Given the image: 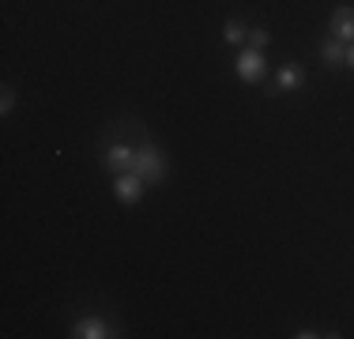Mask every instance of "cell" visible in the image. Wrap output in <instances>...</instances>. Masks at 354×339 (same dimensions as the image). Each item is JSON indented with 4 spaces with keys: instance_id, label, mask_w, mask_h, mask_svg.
Instances as JSON below:
<instances>
[{
    "instance_id": "obj_3",
    "label": "cell",
    "mask_w": 354,
    "mask_h": 339,
    "mask_svg": "<svg viewBox=\"0 0 354 339\" xmlns=\"http://www.w3.org/2000/svg\"><path fill=\"white\" fill-rule=\"evenodd\" d=\"M143 189H147V181H143L140 174H132V170H124V174L113 181V192H117L121 203H136L143 196Z\"/></svg>"
},
{
    "instance_id": "obj_8",
    "label": "cell",
    "mask_w": 354,
    "mask_h": 339,
    "mask_svg": "<svg viewBox=\"0 0 354 339\" xmlns=\"http://www.w3.org/2000/svg\"><path fill=\"white\" fill-rule=\"evenodd\" d=\"M301 83H306V72H301L298 64H286V68H279V91H298Z\"/></svg>"
},
{
    "instance_id": "obj_12",
    "label": "cell",
    "mask_w": 354,
    "mask_h": 339,
    "mask_svg": "<svg viewBox=\"0 0 354 339\" xmlns=\"http://www.w3.org/2000/svg\"><path fill=\"white\" fill-rule=\"evenodd\" d=\"M347 68H354V42L347 46Z\"/></svg>"
},
{
    "instance_id": "obj_1",
    "label": "cell",
    "mask_w": 354,
    "mask_h": 339,
    "mask_svg": "<svg viewBox=\"0 0 354 339\" xmlns=\"http://www.w3.org/2000/svg\"><path fill=\"white\" fill-rule=\"evenodd\" d=\"M132 174H140L147 185L162 181V177H166V155L155 147V143H143V147L136 151V163H132Z\"/></svg>"
},
{
    "instance_id": "obj_4",
    "label": "cell",
    "mask_w": 354,
    "mask_h": 339,
    "mask_svg": "<svg viewBox=\"0 0 354 339\" xmlns=\"http://www.w3.org/2000/svg\"><path fill=\"white\" fill-rule=\"evenodd\" d=\"M106 336H117V332L102 317H83V320L72 324V339H106Z\"/></svg>"
},
{
    "instance_id": "obj_9",
    "label": "cell",
    "mask_w": 354,
    "mask_h": 339,
    "mask_svg": "<svg viewBox=\"0 0 354 339\" xmlns=\"http://www.w3.org/2000/svg\"><path fill=\"white\" fill-rule=\"evenodd\" d=\"M223 38L230 42V46H241V42H249V27L241 19H226L223 23Z\"/></svg>"
},
{
    "instance_id": "obj_6",
    "label": "cell",
    "mask_w": 354,
    "mask_h": 339,
    "mask_svg": "<svg viewBox=\"0 0 354 339\" xmlns=\"http://www.w3.org/2000/svg\"><path fill=\"white\" fill-rule=\"evenodd\" d=\"M132 163H136V151H132L129 143H113V147L106 151V166L109 170H121L124 174V170H132Z\"/></svg>"
},
{
    "instance_id": "obj_11",
    "label": "cell",
    "mask_w": 354,
    "mask_h": 339,
    "mask_svg": "<svg viewBox=\"0 0 354 339\" xmlns=\"http://www.w3.org/2000/svg\"><path fill=\"white\" fill-rule=\"evenodd\" d=\"M0 91H4V95H0V113H12V106H15V91L12 87H8V83H4V87H0Z\"/></svg>"
},
{
    "instance_id": "obj_2",
    "label": "cell",
    "mask_w": 354,
    "mask_h": 339,
    "mask_svg": "<svg viewBox=\"0 0 354 339\" xmlns=\"http://www.w3.org/2000/svg\"><path fill=\"white\" fill-rule=\"evenodd\" d=\"M234 68H238V80L241 83H260V80H264V72H268V61H264V53H257V49H245V53L234 61Z\"/></svg>"
},
{
    "instance_id": "obj_10",
    "label": "cell",
    "mask_w": 354,
    "mask_h": 339,
    "mask_svg": "<svg viewBox=\"0 0 354 339\" xmlns=\"http://www.w3.org/2000/svg\"><path fill=\"white\" fill-rule=\"evenodd\" d=\"M272 46V34H268L264 27H257V30H249V49H257V53H264V49Z\"/></svg>"
},
{
    "instance_id": "obj_7",
    "label": "cell",
    "mask_w": 354,
    "mask_h": 339,
    "mask_svg": "<svg viewBox=\"0 0 354 339\" xmlns=\"http://www.w3.org/2000/svg\"><path fill=\"white\" fill-rule=\"evenodd\" d=\"M320 57H324V64H328V68H339V64H347V42H339V38H328L324 46H320Z\"/></svg>"
},
{
    "instance_id": "obj_5",
    "label": "cell",
    "mask_w": 354,
    "mask_h": 339,
    "mask_svg": "<svg viewBox=\"0 0 354 339\" xmlns=\"http://www.w3.org/2000/svg\"><path fill=\"white\" fill-rule=\"evenodd\" d=\"M328 27H332V38H339V42H347V46H351V42H354V8L351 4L335 8Z\"/></svg>"
}]
</instances>
